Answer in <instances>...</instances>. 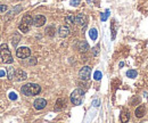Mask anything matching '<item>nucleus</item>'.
Segmentation results:
<instances>
[{
    "instance_id": "2",
    "label": "nucleus",
    "mask_w": 148,
    "mask_h": 123,
    "mask_svg": "<svg viewBox=\"0 0 148 123\" xmlns=\"http://www.w3.org/2000/svg\"><path fill=\"white\" fill-rule=\"evenodd\" d=\"M0 56L5 64H12L13 63V56L10 54V50L8 49V46L6 43H2L0 46Z\"/></svg>"
},
{
    "instance_id": "17",
    "label": "nucleus",
    "mask_w": 148,
    "mask_h": 123,
    "mask_svg": "<svg viewBox=\"0 0 148 123\" xmlns=\"http://www.w3.org/2000/svg\"><path fill=\"white\" fill-rule=\"evenodd\" d=\"M89 35H90V38H91L92 40H97V38H98V32H97V30H96V29H91V30L89 31Z\"/></svg>"
},
{
    "instance_id": "21",
    "label": "nucleus",
    "mask_w": 148,
    "mask_h": 123,
    "mask_svg": "<svg viewBox=\"0 0 148 123\" xmlns=\"http://www.w3.org/2000/svg\"><path fill=\"white\" fill-rule=\"evenodd\" d=\"M93 78H95V80H100L101 79V72H99V71H96L95 72V75H93Z\"/></svg>"
},
{
    "instance_id": "27",
    "label": "nucleus",
    "mask_w": 148,
    "mask_h": 123,
    "mask_svg": "<svg viewBox=\"0 0 148 123\" xmlns=\"http://www.w3.org/2000/svg\"><path fill=\"white\" fill-rule=\"evenodd\" d=\"M6 75V72L5 71H0V78H3Z\"/></svg>"
},
{
    "instance_id": "23",
    "label": "nucleus",
    "mask_w": 148,
    "mask_h": 123,
    "mask_svg": "<svg viewBox=\"0 0 148 123\" xmlns=\"http://www.w3.org/2000/svg\"><path fill=\"white\" fill-rule=\"evenodd\" d=\"M108 15H110V12L107 10L105 14H101V21H106L107 17H108Z\"/></svg>"
},
{
    "instance_id": "19",
    "label": "nucleus",
    "mask_w": 148,
    "mask_h": 123,
    "mask_svg": "<svg viewBox=\"0 0 148 123\" xmlns=\"http://www.w3.org/2000/svg\"><path fill=\"white\" fill-rule=\"evenodd\" d=\"M74 16H72V15H69V16H66L65 17V22L67 23V24H73L74 23Z\"/></svg>"
},
{
    "instance_id": "18",
    "label": "nucleus",
    "mask_w": 148,
    "mask_h": 123,
    "mask_svg": "<svg viewBox=\"0 0 148 123\" xmlns=\"http://www.w3.org/2000/svg\"><path fill=\"white\" fill-rule=\"evenodd\" d=\"M127 76L128 78H131V79H133V78H136L137 76V72L134 70H129L127 72Z\"/></svg>"
},
{
    "instance_id": "20",
    "label": "nucleus",
    "mask_w": 148,
    "mask_h": 123,
    "mask_svg": "<svg viewBox=\"0 0 148 123\" xmlns=\"http://www.w3.org/2000/svg\"><path fill=\"white\" fill-rule=\"evenodd\" d=\"M46 32H47V34H49L50 36H53V35L55 34L54 32H55V30H54V26H50V27H48L47 30H46Z\"/></svg>"
},
{
    "instance_id": "9",
    "label": "nucleus",
    "mask_w": 148,
    "mask_h": 123,
    "mask_svg": "<svg viewBox=\"0 0 148 123\" xmlns=\"http://www.w3.org/2000/svg\"><path fill=\"white\" fill-rule=\"evenodd\" d=\"M70 29L67 27V26H60L59 29H58V34L59 36H62V38H66V36H69L70 35Z\"/></svg>"
},
{
    "instance_id": "13",
    "label": "nucleus",
    "mask_w": 148,
    "mask_h": 123,
    "mask_svg": "<svg viewBox=\"0 0 148 123\" xmlns=\"http://www.w3.org/2000/svg\"><path fill=\"white\" fill-rule=\"evenodd\" d=\"M15 78H17V81H22V80H25L27 78L26 73L22 70H17L15 73Z\"/></svg>"
},
{
    "instance_id": "1",
    "label": "nucleus",
    "mask_w": 148,
    "mask_h": 123,
    "mask_svg": "<svg viewBox=\"0 0 148 123\" xmlns=\"http://www.w3.org/2000/svg\"><path fill=\"white\" fill-rule=\"evenodd\" d=\"M41 91V87L37 83H27L22 87V93L25 96H36Z\"/></svg>"
},
{
    "instance_id": "6",
    "label": "nucleus",
    "mask_w": 148,
    "mask_h": 123,
    "mask_svg": "<svg viewBox=\"0 0 148 123\" xmlns=\"http://www.w3.org/2000/svg\"><path fill=\"white\" fill-rule=\"evenodd\" d=\"M74 23L77 24L79 26H83L87 24V16L84 14H77L74 18Z\"/></svg>"
},
{
    "instance_id": "3",
    "label": "nucleus",
    "mask_w": 148,
    "mask_h": 123,
    "mask_svg": "<svg viewBox=\"0 0 148 123\" xmlns=\"http://www.w3.org/2000/svg\"><path fill=\"white\" fill-rule=\"evenodd\" d=\"M84 98V91L82 89H75L71 93V102L73 105H81Z\"/></svg>"
},
{
    "instance_id": "26",
    "label": "nucleus",
    "mask_w": 148,
    "mask_h": 123,
    "mask_svg": "<svg viewBox=\"0 0 148 123\" xmlns=\"http://www.w3.org/2000/svg\"><path fill=\"white\" fill-rule=\"evenodd\" d=\"M92 105L95 106V107H98V106H99V100H95L92 103Z\"/></svg>"
},
{
    "instance_id": "7",
    "label": "nucleus",
    "mask_w": 148,
    "mask_h": 123,
    "mask_svg": "<svg viewBox=\"0 0 148 123\" xmlns=\"http://www.w3.org/2000/svg\"><path fill=\"white\" fill-rule=\"evenodd\" d=\"M33 106H34V108L38 109V111L43 109V108L47 106V100H46V99H43V98H38V99L34 100Z\"/></svg>"
},
{
    "instance_id": "15",
    "label": "nucleus",
    "mask_w": 148,
    "mask_h": 123,
    "mask_svg": "<svg viewBox=\"0 0 148 123\" xmlns=\"http://www.w3.org/2000/svg\"><path fill=\"white\" fill-rule=\"evenodd\" d=\"M15 73H16V71L14 70L13 67H8L7 69V76H8V79L13 80L15 78Z\"/></svg>"
},
{
    "instance_id": "8",
    "label": "nucleus",
    "mask_w": 148,
    "mask_h": 123,
    "mask_svg": "<svg viewBox=\"0 0 148 123\" xmlns=\"http://www.w3.org/2000/svg\"><path fill=\"white\" fill-rule=\"evenodd\" d=\"M45 23H46V17L43 15H37V16H34V18H33V25L37 26V27L42 26Z\"/></svg>"
},
{
    "instance_id": "25",
    "label": "nucleus",
    "mask_w": 148,
    "mask_h": 123,
    "mask_svg": "<svg viewBox=\"0 0 148 123\" xmlns=\"http://www.w3.org/2000/svg\"><path fill=\"white\" fill-rule=\"evenodd\" d=\"M79 3H80L79 0H71V5H72V6H77Z\"/></svg>"
},
{
    "instance_id": "28",
    "label": "nucleus",
    "mask_w": 148,
    "mask_h": 123,
    "mask_svg": "<svg viewBox=\"0 0 148 123\" xmlns=\"http://www.w3.org/2000/svg\"><path fill=\"white\" fill-rule=\"evenodd\" d=\"M32 60H30V64H36L37 63V60H36V58H31Z\"/></svg>"
},
{
    "instance_id": "24",
    "label": "nucleus",
    "mask_w": 148,
    "mask_h": 123,
    "mask_svg": "<svg viewBox=\"0 0 148 123\" xmlns=\"http://www.w3.org/2000/svg\"><path fill=\"white\" fill-rule=\"evenodd\" d=\"M7 10V6L6 5H0V13H5Z\"/></svg>"
},
{
    "instance_id": "12",
    "label": "nucleus",
    "mask_w": 148,
    "mask_h": 123,
    "mask_svg": "<svg viewBox=\"0 0 148 123\" xmlns=\"http://www.w3.org/2000/svg\"><path fill=\"white\" fill-rule=\"evenodd\" d=\"M145 113H146V108H145V106H139V107H137V109H136V112H134V114H136V116L137 118H143L144 115H145Z\"/></svg>"
},
{
    "instance_id": "16",
    "label": "nucleus",
    "mask_w": 148,
    "mask_h": 123,
    "mask_svg": "<svg viewBox=\"0 0 148 123\" xmlns=\"http://www.w3.org/2000/svg\"><path fill=\"white\" fill-rule=\"evenodd\" d=\"M64 107H65V103H64V100H63V99H58V100H57V103H56L55 109L56 111H60V109H63Z\"/></svg>"
},
{
    "instance_id": "4",
    "label": "nucleus",
    "mask_w": 148,
    "mask_h": 123,
    "mask_svg": "<svg viewBox=\"0 0 148 123\" xmlns=\"http://www.w3.org/2000/svg\"><path fill=\"white\" fill-rule=\"evenodd\" d=\"M30 55H31V50H30V48H27V47H21V48H18V49L16 50V56H17L18 58H22V59L30 57Z\"/></svg>"
},
{
    "instance_id": "22",
    "label": "nucleus",
    "mask_w": 148,
    "mask_h": 123,
    "mask_svg": "<svg viewBox=\"0 0 148 123\" xmlns=\"http://www.w3.org/2000/svg\"><path fill=\"white\" fill-rule=\"evenodd\" d=\"M9 98H10L12 100H16V99H17V95H16L15 92H10V93H9Z\"/></svg>"
},
{
    "instance_id": "5",
    "label": "nucleus",
    "mask_w": 148,
    "mask_h": 123,
    "mask_svg": "<svg viewBox=\"0 0 148 123\" xmlns=\"http://www.w3.org/2000/svg\"><path fill=\"white\" fill-rule=\"evenodd\" d=\"M90 75H91V67L90 66L82 67L81 71H80V73H79V76H80L81 80H89Z\"/></svg>"
},
{
    "instance_id": "10",
    "label": "nucleus",
    "mask_w": 148,
    "mask_h": 123,
    "mask_svg": "<svg viewBox=\"0 0 148 123\" xmlns=\"http://www.w3.org/2000/svg\"><path fill=\"white\" fill-rule=\"evenodd\" d=\"M30 26H31V24H30V23H27V22H25V21H23V19H22V22H21V24H19L18 29H19V31H22L23 33H26V32H29Z\"/></svg>"
},
{
    "instance_id": "11",
    "label": "nucleus",
    "mask_w": 148,
    "mask_h": 123,
    "mask_svg": "<svg viewBox=\"0 0 148 123\" xmlns=\"http://www.w3.org/2000/svg\"><path fill=\"white\" fill-rule=\"evenodd\" d=\"M129 119H130L129 111H128V109H123V111L121 112V115H120V120H121V122H123V123L128 122Z\"/></svg>"
},
{
    "instance_id": "14",
    "label": "nucleus",
    "mask_w": 148,
    "mask_h": 123,
    "mask_svg": "<svg viewBox=\"0 0 148 123\" xmlns=\"http://www.w3.org/2000/svg\"><path fill=\"white\" fill-rule=\"evenodd\" d=\"M77 47H79V50L80 52H87L88 49H89V46H88V43L86 42V41H81L79 45H77Z\"/></svg>"
}]
</instances>
